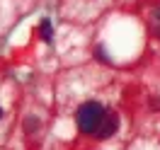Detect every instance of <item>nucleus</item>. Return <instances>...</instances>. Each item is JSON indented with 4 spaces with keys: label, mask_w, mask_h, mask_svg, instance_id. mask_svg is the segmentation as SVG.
<instances>
[{
    "label": "nucleus",
    "mask_w": 160,
    "mask_h": 150,
    "mask_svg": "<svg viewBox=\"0 0 160 150\" xmlns=\"http://www.w3.org/2000/svg\"><path fill=\"white\" fill-rule=\"evenodd\" d=\"M104 119V109H102V104L97 102H88V104H82L75 114V123H78V128L82 133H95L97 126L102 123Z\"/></svg>",
    "instance_id": "1"
},
{
    "label": "nucleus",
    "mask_w": 160,
    "mask_h": 150,
    "mask_svg": "<svg viewBox=\"0 0 160 150\" xmlns=\"http://www.w3.org/2000/svg\"><path fill=\"white\" fill-rule=\"evenodd\" d=\"M117 131H119V116L114 114V111H104V119L102 123L97 126V138H112V136H117Z\"/></svg>",
    "instance_id": "2"
},
{
    "label": "nucleus",
    "mask_w": 160,
    "mask_h": 150,
    "mask_svg": "<svg viewBox=\"0 0 160 150\" xmlns=\"http://www.w3.org/2000/svg\"><path fill=\"white\" fill-rule=\"evenodd\" d=\"M39 34H41V39H44V41H51V39H53V31H51V22L49 20H41Z\"/></svg>",
    "instance_id": "3"
},
{
    "label": "nucleus",
    "mask_w": 160,
    "mask_h": 150,
    "mask_svg": "<svg viewBox=\"0 0 160 150\" xmlns=\"http://www.w3.org/2000/svg\"><path fill=\"white\" fill-rule=\"evenodd\" d=\"M39 119H34V116H29V119L24 121V131H27V133H34V131H39Z\"/></svg>",
    "instance_id": "4"
},
{
    "label": "nucleus",
    "mask_w": 160,
    "mask_h": 150,
    "mask_svg": "<svg viewBox=\"0 0 160 150\" xmlns=\"http://www.w3.org/2000/svg\"><path fill=\"white\" fill-rule=\"evenodd\" d=\"M153 31H155V34L160 36V7L153 12Z\"/></svg>",
    "instance_id": "5"
},
{
    "label": "nucleus",
    "mask_w": 160,
    "mask_h": 150,
    "mask_svg": "<svg viewBox=\"0 0 160 150\" xmlns=\"http://www.w3.org/2000/svg\"><path fill=\"white\" fill-rule=\"evenodd\" d=\"M150 109H160V97H153V99H150Z\"/></svg>",
    "instance_id": "6"
},
{
    "label": "nucleus",
    "mask_w": 160,
    "mask_h": 150,
    "mask_svg": "<svg viewBox=\"0 0 160 150\" xmlns=\"http://www.w3.org/2000/svg\"><path fill=\"white\" fill-rule=\"evenodd\" d=\"M0 116H2V109H0Z\"/></svg>",
    "instance_id": "7"
}]
</instances>
